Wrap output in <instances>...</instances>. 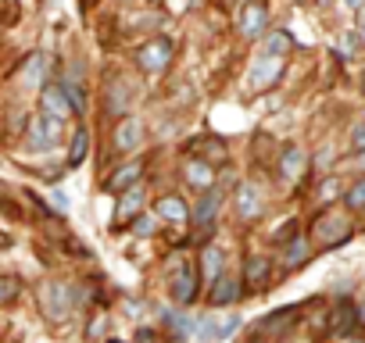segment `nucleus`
<instances>
[{"mask_svg": "<svg viewBox=\"0 0 365 343\" xmlns=\"http://www.w3.org/2000/svg\"><path fill=\"white\" fill-rule=\"evenodd\" d=\"M290 268H297V265H304L308 261V240H301V236H294V240H287V258H283Z\"/></svg>", "mask_w": 365, "mask_h": 343, "instance_id": "obj_23", "label": "nucleus"}, {"mask_svg": "<svg viewBox=\"0 0 365 343\" xmlns=\"http://www.w3.org/2000/svg\"><path fill=\"white\" fill-rule=\"evenodd\" d=\"M237 211H240V218H247V222L262 215V194H258L255 183H240V186H237Z\"/></svg>", "mask_w": 365, "mask_h": 343, "instance_id": "obj_12", "label": "nucleus"}, {"mask_svg": "<svg viewBox=\"0 0 365 343\" xmlns=\"http://www.w3.org/2000/svg\"><path fill=\"white\" fill-rule=\"evenodd\" d=\"M86 150H90V132H86V129H76L72 147H68V164H83Z\"/></svg>", "mask_w": 365, "mask_h": 343, "instance_id": "obj_22", "label": "nucleus"}, {"mask_svg": "<svg viewBox=\"0 0 365 343\" xmlns=\"http://www.w3.org/2000/svg\"><path fill=\"white\" fill-rule=\"evenodd\" d=\"M361 93H365V75H361Z\"/></svg>", "mask_w": 365, "mask_h": 343, "instance_id": "obj_39", "label": "nucleus"}, {"mask_svg": "<svg viewBox=\"0 0 365 343\" xmlns=\"http://www.w3.org/2000/svg\"><path fill=\"white\" fill-rule=\"evenodd\" d=\"M244 286L251 293H262L269 286V258H247V265H244Z\"/></svg>", "mask_w": 365, "mask_h": 343, "instance_id": "obj_15", "label": "nucleus"}, {"mask_svg": "<svg viewBox=\"0 0 365 343\" xmlns=\"http://www.w3.org/2000/svg\"><path fill=\"white\" fill-rule=\"evenodd\" d=\"M40 104H43V115H51V118H58V122H65V118L76 115V107H72V100H68V93H65L61 83H47Z\"/></svg>", "mask_w": 365, "mask_h": 343, "instance_id": "obj_6", "label": "nucleus"}, {"mask_svg": "<svg viewBox=\"0 0 365 343\" xmlns=\"http://www.w3.org/2000/svg\"><path fill=\"white\" fill-rule=\"evenodd\" d=\"M143 201H147V194H143V186L136 183V186H129V190H122V201L115 204V226L122 229V226H129L136 215H143Z\"/></svg>", "mask_w": 365, "mask_h": 343, "instance_id": "obj_8", "label": "nucleus"}, {"mask_svg": "<svg viewBox=\"0 0 365 343\" xmlns=\"http://www.w3.org/2000/svg\"><path fill=\"white\" fill-rule=\"evenodd\" d=\"M208 300H212L215 307H230V304H237V300H240V283H237L233 275H219V279L212 283Z\"/></svg>", "mask_w": 365, "mask_h": 343, "instance_id": "obj_13", "label": "nucleus"}, {"mask_svg": "<svg viewBox=\"0 0 365 343\" xmlns=\"http://www.w3.org/2000/svg\"><path fill=\"white\" fill-rule=\"evenodd\" d=\"M187 183L194 186V190H212L215 186V168H212V161H205V157H194V161H187Z\"/></svg>", "mask_w": 365, "mask_h": 343, "instance_id": "obj_11", "label": "nucleus"}, {"mask_svg": "<svg viewBox=\"0 0 365 343\" xmlns=\"http://www.w3.org/2000/svg\"><path fill=\"white\" fill-rule=\"evenodd\" d=\"M40 307L51 322H65L76 311V290L68 283H47L40 290Z\"/></svg>", "mask_w": 365, "mask_h": 343, "instance_id": "obj_1", "label": "nucleus"}, {"mask_svg": "<svg viewBox=\"0 0 365 343\" xmlns=\"http://www.w3.org/2000/svg\"><path fill=\"white\" fill-rule=\"evenodd\" d=\"M140 139H143V125H140V118H122L118 125H115V147L122 150V154H129V150H136L140 147Z\"/></svg>", "mask_w": 365, "mask_h": 343, "instance_id": "obj_10", "label": "nucleus"}, {"mask_svg": "<svg viewBox=\"0 0 365 343\" xmlns=\"http://www.w3.org/2000/svg\"><path fill=\"white\" fill-rule=\"evenodd\" d=\"M133 233H136V236H150V233H154V218H150V215H136V218H133Z\"/></svg>", "mask_w": 365, "mask_h": 343, "instance_id": "obj_29", "label": "nucleus"}, {"mask_svg": "<svg viewBox=\"0 0 365 343\" xmlns=\"http://www.w3.org/2000/svg\"><path fill=\"white\" fill-rule=\"evenodd\" d=\"M347 208H351V211H365V179H358V183L347 190Z\"/></svg>", "mask_w": 365, "mask_h": 343, "instance_id": "obj_26", "label": "nucleus"}, {"mask_svg": "<svg viewBox=\"0 0 365 343\" xmlns=\"http://www.w3.org/2000/svg\"><path fill=\"white\" fill-rule=\"evenodd\" d=\"M111 343H118V339H111Z\"/></svg>", "mask_w": 365, "mask_h": 343, "instance_id": "obj_40", "label": "nucleus"}, {"mask_svg": "<svg viewBox=\"0 0 365 343\" xmlns=\"http://www.w3.org/2000/svg\"><path fill=\"white\" fill-rule=\"evenodd\" d=\"M354 322H358V307H354V304H347V300H344V304H336L333 322H329V325H333V332H351V325H354Z\"/></svg>", "mask_w": 365, "mask_h": 343, "instance_id": "obj_20", "label": "nucleus"}, {"mask_svg": "<svg viewBox=\"0 0 365 343\" xmlns=\"http://www.w3.org/2000/svg\"><path fill=\"white\" fill-rule=\"evenodd\" d=\"M154 211H158V218H165V222H172V226H187V222H190V211H187V204H182L175 194L161 197V201L154 204Z\"/></svg>", "mask_w": 365, "mask_h": 343, "instance_id": "obj_14", "label": "nucleus"}, {"mask_svg": "<svg viewBox=\"0 0 365 343\" xmlns=\"http://www.w3.org/2000/svg\"><path fill=\"white\" fill-rule=\"evenodd\" d=\"M61 86H65V93H68L72 107H76V111H86V97L79 93V86H76V83H61Z\"/></svg>", "mask_w": 365, "mask_h": 343, "instance_id": "obj_28", "label": "nucleus"}, {"mask_svg": "<svg viewBox=\"0 0 365 343\" xmlns=\"http://www.w3.org/2000/svg\"><path fill=\"white\" fill-rule=\"evenodd\" d=\"M215 211H219V194H215V190H205V197H201V204H197V211H194V222H197V226H212Z\"/></svg>", "mask_w": 365, "mask_h": 343, "instance_id": "obj_19", "label": "nucleus"}, {"mask_svg": "<svg viewBox=\"0 0 365 343\" xmlns=\"http://www.w3.org/2000/svg\"><path fill=\"white\" fill-rule=\"evenodd\" d=\"M319 197H322V201H333V197H336V183H333V179H329V183H322Z\"/></svg>", "mask_w": 365, "mask_h": 343, "instance_id": "obj_32", "label": "nucleus"}, {"mask_svg": "<svg viewBox=\"0 0 365 343\" xmlns=\"http://www.w3.org/2000/svg\"><path fill=\"white\" fill-rule=\"evenodd\" d=\"M19 293H22V283L15 275H0V304L19 300Z\"/></svg>", "mask_w": 365, "mask_h": 343, "instance_id": "obj_25", "label": "nucleus"}, {"mask_svg": "<svg viewBox=\"0 0 365 343\" xmlns=\"http://www.w3.org/2000/svg\"><path fill=\"white\" fill-rule=\"evenodd\" d=\"M165 325H168V329H172L175 336H187V332H190V322L182 318L179 311H168V315H165Z\"/></svg>", "mask_w": 365, "mask_h": 343, "instance_id": "obj_27", "label": "nucleus"}, {"mask_svg": "<svg viewBox=\"0 0 365 343\" xmlns=\"http://www.w3.org/2000/svg\"><path fill=\"white\" fill-rule=\"evenodd\" d=\"M168 61H172V43H168L165 36H158V40L143 43V47H140V54H136V65H140L143 72H150V75H158Z\"/></svg>", "mask_w": 365, "mask_h": 343, "instance_id": "obj_5", "label": "nucleus"}, {"mask_svg": "<svg viewBox=\"0 0 365 343\" xmlns=\"http://www.w3.org/2000/svg\"><path fill=\"white\" fill-rule=\"evenodd\" d=\"M294 47V40H290V33L287 29H276V33H265V47L262 51H272V54H283L287 58V51Z\"/></svg>", "mask_w": 365, "mask_h": 343, "instance_id": "obj_21", "label": "nucleus"}, {"mask_svg": "<svg viewBox=\"0 0 365 343\" xmlns=\"http://www.w3.org/2000/svg\"><path fill=\"white\" fill-rule=\"evenodd\" d=\"M351 150H354V154H365V122L354 125V132H351Z\"/></svg>", "mask_w": 365, "mask_h": 343, "instance_id": "obj_31", "label": "nucleus"}, {"mask_svg": "<svg viewBox=\"0 0 365 343\" xmlns=\"http://www.w3.org/2000/svg\"><path fill=\"white\" fill-rule=\"evenodd\" d=\"M361 4H365V0H344V8H351V11H358Z\"/></svg>", "mask_w": 365, "mask_h": 343, "instance_id": "obj_37", "label": "nucleus"}, {"mask_svg": "<svg viewBox=\"0 0 365 343\" xmlns=\"http://www.w3.org/2000/svg\"><path fill=\"white\" fill-rule=\"evenodd\" d=\"M279 75H283V54L262 51V58L255 61V68H251V75H247V86H251L255 93H262V90H269Z\"/></svg>", "mask_w": 365, "mask_h": 343, "instance_id": "obj_3", "label": "nucleus"}, {"mask_svg": "<svg viewBox=\"0 0 365 343\" xmlns=\"http://www.w3.org/2000/svg\"><path fill=\"white\" fill-rule=\"evenodd\" d=\"M222 261H226V258H222L219 247H205V250H201V283L212 286V283L222 275Z\"/></svg>", "mask_w": 365, "mask_h": 343, "instance_id": "obj_18", "label": "nucleus"}, {"mask_svg": "<svg viewBox=\"0 0 365 343\" xmlns=\"http://www.w3.org/2000/svg\"><path fill=\"white\" fill-rule=\"evenodd\" d=\"M51 201H54V208H58V211H61V215H68V197H65V194H61V190H58V194H54V197H51Z\"/></svg>", "mask_w": 365, "mask_h": 343, "instance_id": "obj_33", "label": "nucleus"}, {"mask_svg": "<svg viewBox=\"0 0 365 343\" xmlns=\"http://www.w3.org/2000/svg\"><path fill=\"white\" fill-rule=\"evenodd\" d=\"M237 329H240V318H237V315H230V318H222L212 332H215V336H230V332H237Z\"/></svg>", "mask_w": 365, "mask_h": 343, "instance_id": "obj_30", "label": "nucleus"}, {"mask_svg": "<svg viewBox=\"0 0 365 343\" xmlns=\"http://www.w3.org/2000/svg\"><path fill=\"white\" fill-rule=\"evenodd\" d=\"M351 236V222L344 218V215H336V211H326L322 218H315V226H312V240H315V247H340L344 240Z\"/></svg>", "mask_w": 365, "mask_h": 343, "instance_id": "obj_2", "label": "nucleus"}, {"mask_svg": "<svg viewBox=\"0 0 365 343\" xmlns=\"http://www.w3.org/2000/svg\"><path fill=\"white\" fill-rule=\"evenodd\" d=\"M358 29H361V36H365V4L358 8Z\"/></svg>", "mask_w": 365, "mask_h": 343, "instance_id": "obj_36", "label": "nucleus"}, {"mask_svg": "<svg viewBox=\"0 0 365 343\" xmlns=\"http://www.w3.org/2000/svg\"><path fill=\"white\" fill-rule=\"evenodd\" d=\"M58 139H61V122L43 115V111L33 115V122H29V150H51Z\"/></svg>", "mask_w": 365, "mask_h": 343, "instance_id": "obj_4", "label": "nucleus"}, {"mask_svg": "<svg viewBox=\"0 0 365 343\" xmlns=\"http://www.w3.org/2000/svg\"><path fill=\"white\" fill-rule=\"evenodd\" d=\"M304 168H308V154L301 147H290L283 150V161H279V172H283V179L287 183H297L304 176Z\"/></svg>", "mask_w": 365, "mask_h": 343, "instance_id": "obj_16", "label": "nucleus"}, {"mask_svg": "<svg viewBox=\"0 0 365 343\" xmlns=\"http://www.w3.org/2000/svg\"><path fill=\"white\" fill-rule=\"evenodd\" d=\"M140 172H143V164H136V161L122 164V168L115 172V176L108 179V190H111V194H122V190L136 186V183H140Z\"/></svg>", "mask_w": 365, "mask_h": 343, "instance_id": "obj_17", "label": "nucleus"}, {"mask_svg": "<svg viewBox=\"0 0 365 343\" xmlns=\"http://www.w3.org/2000/svg\"><path fill=\"white\" fill-rule=\"evenodd\" d=\"M240 29L251 40L265 36V29H269V4H265V0H247L244 11H240Z\"/></svg>", "mask_w": 365, "mask_h": 343, "instance_id": "obj_7", "label": "nucleus"}, {"mask_svg": "<svg viewBox=\"0 0 365 343\" xmlns=\"http://www.w3.org/2000/svg\"><path fill=\"white\" fill-rule=\"evenodd\" d=\"M43 72H47V54H33L26 65V83L29 86H43Z\"/></svg>", "mask_w": 365, "mask_h": 343, "instance_id": "obj_24", "label": "nucleus"}, {"mask_svg": "<svg viewBox=\"0 0 365 343\" xmlns=\"http://www.w3.org/2000/svg\"><path fill=\"white\" fill-rule=\"evenodd\" d=\"M4 247H11V236H8V233H0V250H4Z\"/></svg>", "mask_w": 365, "mask_h": 343, "instance_id": "obj_38", "label": "nucleus"}, {"mask_svg": "<svg viewBox=\"0 0 365 343\" xmlns=\"http://www.w3.org/2000/svg\"><path fill=\"white\" fill-rule=\"evenodd\" d=\"M136 343H154V332H150V329H140V332H136Z\"/></svg>", "mask_w": 365, "mask_h": 343, "instance_id": "obj_35", "label": "nucleus"}, {"mask_svg": "<svg viewBox=\"0 0 365 343\" xmlns=\"http://www.w3.org/2000/svg\"><path fill=\"white\" fill-rule=\"evenodd\" d=\"M336 343H365V336H354V332H340Z\"/></svg>", "mask_w": 365, "mask_h": 343, "instance_id": "obj_34", "label": "nucleus"}, {"mask_svg": "<svg viewBox=\"0 0 365 343\" xmlns=\"http://www.w3.org/2000/svg\"><path fill=\"white\" fill-rule=\"evenodd\" d=\"M197 297V275L190 265H179L175 275H172V300L175 304H190Z\"/></svg>", "mask_w": 365, "mask_h": 343, "instance_id": "obj_9", "label": "nucleus"}]
</instances>
